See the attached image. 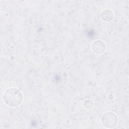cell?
Returning <instances> with one entry per match:
<instances>
[{
	"label": "cell",
	"mask_w": 129,
	"mask_h": 129,
	"mask_svg": "<svg viewBox=\"0 0 129 129\" xmlns=\"http://www.w3.org/2000/svg\"><path fill=\"white\" fill-rule=\"evenodd\" d=\"M101 18L102 20L105 22H109L113 19V14L111 10L106 9L102 12Z\"/></svg>",
	"instance_id": "277c9868"
},
{
	"label": "cell",
	"mask_w": 129,
	"mask_h": 129,
	"mask_svg": "<svg viewBox=\"0 0 129 129\" xmlns=\"http://www.w3.org/2000/svg\"><path fill=\"white\" fill-rule=\"evenodd\" d=\"M92 50L96 54H101L105 50V44L101 40H96L92 44Z\"/></svg>",
	"instance_id": "3957f363"
},
{
	"label": "cell",
	"mask_w": 129,
	"mask_h": 129,
	"mask_svg": "<svg viewBox=\"0 0 129 129\" xmlns=\"http://www.w3.org/2000/svg\"><path fill=\"white\" fill-rule=\"evenodd\" d=\"M3 99L5 103L8 106L16 107L19 105L22 102L23 95L18 89L11 88L5 92Z\"/></svg>",
	"instance_id": "6da1fadb"
},
{
	"label": "cell",
	"mask_w": 129,
	"mask_h": 129,
	"mask_svg": "<svg viewBox=\"0 0 129 129\" xmlns=\"http://www.w3.org/2000/svg\"><path fill=\"white\" fill-rule=\"evenodd\" d=\"M84 106L85 108H86L87 109H90L93 107V103L92 102L91 100H87L85 101L84 103Z\"/></svg>",
	"instance_id": "5b68a950"
},
{
	"label": "cell",
	"mask_w": 129,
	"mask_h": 129,
	"mask_svg": "<svg viewBox=\"0 0 129 129\" xmlns=\"http://www.w3.org/2000/svg\"><path fill=\"white\" fill-rule=\"evenodd\" d=\"M117 121V116L113 112H107L102 115V124L104 126L107 128L114 127L116 125Z\"/></svg>",
	"instance_id": "7a4b0ae2"
}]
</instances>
